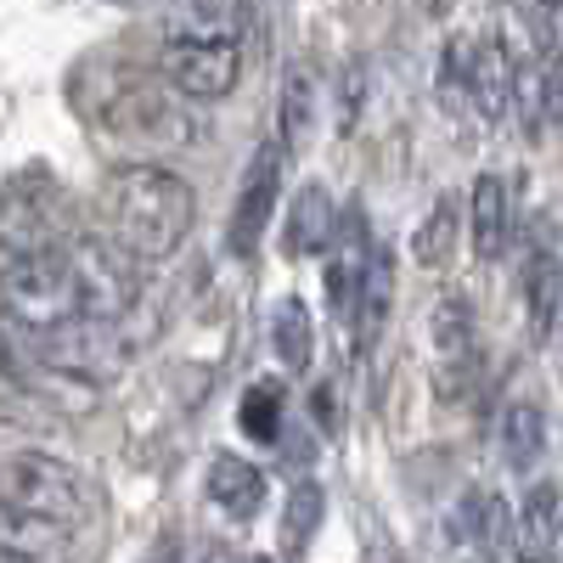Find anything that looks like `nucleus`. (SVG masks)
<instances>
[{"instance_id": "5701e85b", "label": "nucleus", "mask_w": 563, "mask_h": 563, "mask_svg": "<svg viewBox=\"0 0 563 563\" xmlns=\"http://www.w3.org/2000/svg\"><path fill=\"white\" fill-rule=\"evenodd\" d=\"M366 97H372V68H366V57H350L333 79V124H339V135H350L361 124Z\"/></svg>"}, {"instance_id": "f03ea898", "label": "nucleus", "mask_w": 563, "mask_h": 563, "mask_svg": "<svg viewBox=\"0 0 563 563\" xmlns=\"http://www.w3.org/2000/svg\"><path fill=\"white\" fill-rule=\"evenodd\" d=\"M0 310L18 316L29 333H52V327L85 316L79 305V282L63 249H45V254H23L0 271Z\"/></svg>"}, {"instance_id": "dca6fc26", "label": "nucleus", "mask_w": 563, "mask_h": 563, "mask_svg": "<svg viewBox=\"0 0 563 563\" xmlns=\"http://www.w3.org/2000/svg\"><path fill=\"white\" fill-rule=\"evenodd\" d=\"M321 519H327V490H321L316 479H299L294 496H288V507H282V525H276L282 563H299V558H305V547L316 541Z\"/></svg>"}, {"instance_id": "0eeeda50", "label": "nucleus", "mask_w": 563, "mask_h": 563, "mask_svg": "<svg viewBox=\"0 0 563 563\" xmlns=\"http://www.w3.org/2000/svg\"><path fill=\"white\" fill-rule=\"evenodd\" d=\"M74 238L68 231V214H63V198L52 192V186H40V192H29V186H7L0 192V254H45V249H63Z\"/></svg>"}, {"instance_id": "aec40b11", "label": "nucleus", "mask_w": 563, "mask_h": 563, "mask_svg": "<svg viewBox=\"0 0 563 563\" xmlns=\"http://www.w3.org/2000/svg\"><path fill=\"white\" fill-rule=\"evenodd\" d=\"M271 350H276L282 372H310V361H316V327H310L305 299H282L271 310Z\"/></svg>"}, {"instance_id": "f8f14e48", "label": "nucleus", "mask_w": 563, "mask_h": 563, "mask_svg": "<svg viewBox=\"0 0 563 563\" xmlns=\"http://www.w3.org/2000/svg\"><path fill=\"white\" fill-rule=\"evenodd\" d=\"M333 238H339L333 192L321 180H305L288 209V254H333Z\"/></svg>"}, {"instance_id": "b1692460", "label": "nucleus", "mask_w": 563, "mask_h": 563, "mask_svg": "<svg viewBox=\"0 0 563 563\" xmlns=\"http://www.w3.org/2000/svg\"><path fill=\"white\" fill-rule=\"evenodd\" d=\"M525 294H530V327H536V339L552 333V310H558V294H563V265L552 254H536L530 265V282H525Z\"/></svg>"}, {"instance_id": "a211bd4d", "label": "nucleus", "mask_w": 563, "mask_h": 563, "mask_svg": "<svg viewBox=\"0 0 563 563\" xmlns=\"http://www.w3.org/2000/svg\"><path fill=\"white\" fill-rule=\"evenodd\" d=\"M316 102H321V90H316V74L299 63L288 68V79H282V102H276V130H282V147L299 153L310 130H316Z\"/></svg>"}, {"instance_id": "f3484780", "label": "nucleus", "mask_w": 563, "mask_h": 563, "mask_svg": "<svg viewBox=\"0 0 563 563\" xmlns=\"http://www.w3.org/2000/svg\"><path fill=\"white\" fill-rule=\"evenodd\" d=\"M496 445H501V462L512 467V474H530V467L541 462V451H547V417H541V406H530V400L507 406L501 429H496Z\"/></svg>"}, {"instance_id": "cd10ccee", "label": "nucleus", "mask_w": 563, "mask_h": 563, "mask_svg": "<svg viewBox=\"0 0 563 563\" xmlns=\"http://www.w3.org/2000/svg\"><path fill=\"white\" fill-rule=\"evenodd\" d=\"M147 563H180V536H164V541L147 552Z\"/></svg>"}, {"instance_id": "bb28decb", "label": "nucleus", "mask_w": 563, "mask_h": 563, "mask_svg": "<svg viewBox=\"0 0 563 563\" xmlns=\"http://www.w3.org/2000/svg\"><path fill=\"white\" fill-rule=\"evenodd\" d=\"M310 406H316V422H321V429H327V434H339V395H333V384H321Z\"/></svg>"}, {"instance_id": "4468645a", "label": "nucleus", "mask_w": 563, "mask_h": 563, "mask_svg": "<svg viewBox=\"0 0 563 563\" xmlns=\"http://www.w3.org/2000/svg\"><path fill=\"white\" fill-rule=\"evenodd\" d=\"M512 85H519V57L507 52V40H485L474 52V85L467 97L485 119H507L512 113Z\"/></svg>"}, {"instance_id": "2f4dec72", "label": "nucleus", "mask_w": 563, "mask_h": 563, "mask_svg": "<svg viewBox=\"0 0 563 563\" xmlns=\"http://www.w3.org/2000/svg\"><path fill=\"white\" fill-rule=\"evenodd\" d=\"M249 563H271V558H249Z\"/></svg>"}, {"instance_id": "1a4fd4ad", "label": "nucleus", "mask_w": 563, "mask_h": 563, "mask_svg": "<svg viewBox=\"0 0 563 563\" xmlns=\"http://www.w3.org/2000/svg\"><path fill=\"white\" fill-rule=\"evenodd\" d=\"M276 198H282V147H260L254 164H249V180L238 192V209H231V249L238 254H254L265 225L276 214Z\"/></svg>"}, {"instance_id": "4be33fe9", "label": "nucleus", "mask_w": 563, "mask_h": 563, "mask_svg": "<svg viewBox=\"0 0 563 563\" xmlns=\"http://www.w3.org/2000/svg\"><path fill=\"white\" fill-rule=\"evenodd\" d=\"M456 238H462V209H456V198L445 192V198H434L429 220L417 225V238H411V260H417L422 271H440V265L456 254Z\"/></svg>"}, {"instance_id": "9b49d317", "label": "nucleus", "mask_w": 563, "mask_h": 563, "mask_svg": "<svg viewBox=\"0 0 563 563\" xmlns=\"http://www.w3.org/2000/svg\"><path fill=\"white\" fill-rule=\"evenodd\" d=\"M243 0H164V40H238L243 45Z\"/></svg>"}, {"instance_id": "2eb2a0df", "label": "nucleus", "mask_w": 563, "mask_h": 563, "mask_svg": "<svg viewBox=\"0 0 563 563\" xmlns=\"http://www.w3.org/2000/svg\"><path fill=\"white\" fill-rule=\"evenodd\" d=\"M209 496H214L220 512H231V519H254V512L265 507V474H260L254 462L220 451L209 462Z\"/></svg>"}, {"instance_id": "6e6552de", "label": "nucleus", "mask_w": 563, "mask_h": 563, "mask_svg": "<svg viewBox=\"0 0 563 563\" xmlns=\"http://www.w3.org/2000/svg\"><path fill=\"white\" fill-rule=\"evenodd\" d=\"M429 339H434V384L445 400H456V389L467 384V366H474V305L462 294H445L429 316Z\"/></svg>"}, {"instance_id": "423d86ee", "label": "nucleus", "mask_w": 563, "mask_h": 563, "mask_svg": "<svg viewBox=\"0 0 563 563\" xmlns=\"http://www.w3.org/2000/svg\"><path fill=\"white\" fill-rule=\"evenodd\" d=\"M164 85H175L192 102H220L243 79V45L238 40H164Z\"/></svg>"}, {"instance_id": "39448f33", "label": "nucleus", "mask_w": 563, "mask_h": 563, "mask_svg": "<svg viewBox=\"0 0 563 563\" xmlns=\"http://www.w3.org/2000/svg\"><path fill=\"white\" fill-rule=\"evenodd\" d=\"M192 97H180L169 85H153V79H135L124 97L108 102V130L124 135V141H147V147H186L198 135V119L186 108Z\"/></svg>"}, {"instance_id": "7ed1b4c3", "label": "nucleus", "mask_w": 563, "mask_h": 563, "mask_svg": "<svg viewBox=\"0 0 563 563\" xmlns=\"http://www.w3.org/2000/svg\"><path fill=\"white\" fill-rule=\"evenodd\" d=\"M68 265H74V282H79V305L85 316L97 321H124L141 299V260L113 238H102V231H74V238L63 243Z\"/></svg>"}, {"instance_id": "393cba45", "label": "nucleus", "mask_w": 563, "mask_h": 563, "mask_svg": "<svg viewBox=\"0 0 563 563\" xmlns=\"http://www.w3.org/2000/svg\"><path fill=\"white\" fill-rule=\"evenodd\" d=\"M243 434L249 440H260V445H271V440H282V384H254L249 395H243Z\"/></svg>"}, {"instance_id": "20e7f679", "label": "nucleus", "mask_w": 563, "mask_h": 563, "mask_svg": "<svg viewBox=\"0 0 563 563\" xmlns=\"http://www.w3.org/2000/svg\"><path fill=\"white\" fill-rule=\"evenodd\" d=\"M0 496L40 512V519H52L63 530L85 525V512H90V490L85 479L74 474V467L63 456H45V451H18L0 462Z\"/></svg>"}, {"instance_id": "7c9ffc66", "label": "nucleus", "mask_w": 563, "mask_h": 563, "mask_svg": "<svg viewBox=\"0 0 563 563\" xmlns=\"http://www.w3.org/2000/svg\"><path fill=\"white\" fill-rule=\"evenodd\" d=\"M203 563H225V552H209V558H203Z\"/></svg>"}, {"instance_id": "a878e982", "label": "nucleus", "mask_w": 563, "mask_h": 563, "mask_svg": "<svg viewBox=\"0 0 563 563\" xmlns=\"http://www.w3.org/2000/svg\"><path fill=\"white\" fill-rule=\"evenodd\" d=\"M474 52H479V45L474 40H467V34H451L445 40V68H440V79H445V90H467V85H474Z\"/></svg>"}, {"instance_id": "6ab92c4d", "label": "nucleus", "mask_w": 563, "mask_h": 563, "mask_svg": "<svg viewBox=\"0 0 563 563\" xmlns=\"http://www.w3.org/2000/svg\"><path fill=\"white\" fill-rule=\"evenodd\" d=\"M389 299H395V271H389V254L384 249H372L366 260V276H361V299H355V344H378L384 333V316H389Z\"/></svg>"}, {"instance_id": "412c9836", "label": "nucleus", "mask_w": 563, "mask_h": 563, "mask_svg": "<svg viewBox=\"0 0 563 563\" xmlns=\"http://www.w3.org/2000/svg\"><path fill=\"white\" fill-rule=\"evenodd\" d=\"M63 536H68L63 525L40 519V512H29V507H18V501L0 496V552L45 558V552H57V547H63Z\"/></svg>"}, {"instance_id": "c756f323", "label": "nucleus", "mask_w": 563, "mask_h": 563, "mask_svg": "<svg viewBox=\"0 0 563 563\" xmlns=\"http://www.w3.org/2000/svg\"><path fill=\"white\" fill-rule=\"evenodd\" d=\"M536 7H541V12H563V0H536Z\"/></svg>"}, {"instance_id": "ddd939ff", "label": "nucleus", "mask_w": 563, "mask_h": 563, "mask_svg": "<svg viewBox=\"0 0 563 563\" xmlns=\"http://www.w3.org/2000/svg\"><path fill=\"white\" fill-rule=\"evenodd\" d=\"M467 220H474V254L479 260H501L507 238H512V192L501 175H479L467 192Z\"/></svg>"}, {"instance_id": "9d476101", "label": "nucleus", "mask_w": 563, "mask_h": 563, "mask_svg": "<svg viewBox=\"0 0 563 563\" xmlns=\"http://www.w3.org/2000/svg\"><path fill=\"white\" fill-rule=\"evenodd\" d=\"M563 536V490L558 485H536L512 519V558L519 563H547L558 552Z\"/></svg>"}, {"instance_id": "c85d7f7f", "label": "nucleus", "mask_w": 563, "mask_h": 563, "mask_svg": "<svg viewBox=\"0 0 563 563\" xmlns=\"http://www.w3.org/2000/svg\"><path fill=\"white\" fill-rule=\"evenodd\" d=\"M0 563H40V558H23V552H0Z\"/></svg>"}, {"instance_id": "f257e3e1", "label": "nucleus", "mask_w": 563, "mask_h": 563, "mask_svg": "<svg viewBox=\"0 0 563 563\" xmlns=\"http://www.w3.org/2000/svg\"><path fill=\"white\" fill-rule=\"evenodd\" d=\"M192 220H198L192 186L158 164H124L108 180V231L141 265L180 254V243L192 238Z\"/></svg>"}]
</instances>
